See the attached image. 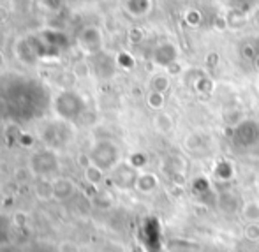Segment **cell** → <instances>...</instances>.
Instances as JSON below:
<instances>
[{"label":"cell","instance_id":"obj_1","mask_svg":"<svg viewBox=\"0 0 259 252\" xmlns=\"http://www.w3.org/2000/svg\"><path fill=\"white\" fill-rule=\"evenodd\" d=\"M72 192H74V182L69 180V178H58L53 180L52 184V198L57 201H64V199L71 198Z\"/></svg>","mask_w":259,"mask_h":252},{"label":"cell","instance_id":"obj_2","mask_svg":"<svg viewBox=\"0 0 259 252\" xmlns=\"http://www.w3.org/2000/svg\"><path fill=\"white\" fill-rule=\"evenodd\" d=\"M157 187V178L154 175H141L136 178V189L141 192H152Z\"/></svg>","mask_w":259,"mask_h":252},{"label":"cell","instance_id":"obj_3","mask_svg":"<svg viewBox=\"0 0 259 252\" xmlns=\"http://www.w3.org/2000/svg\"><path fill=\"white\" fill-rule=\"evenodd\" d=\"M11 240V219L0 214V245H6Z\"/></svg>","mask_w":259,"mask_h":252},{"label":"cell","instance_id":"obj_4","mask_svg":"<svg viewBox=\"0 0 259 252\" xmlns=\"http://www.w3.org/2000/svg\"><path fill=\"white\" fill-rule=\"evenodd\" d=\"M242 214H243V217L249 219V221H257L259 219V203L257 201H249L247 204H243Z\"/></svg>","mask_w":259,"mask_h":252},{"label":"cell","instance_id":"obj_5","mask_svg":"<svg viewBox=\"0 0 259 252\" xmlns=\"http://www.w3.org/2000/svg\"><path fill=\"white\" fill-rule=\"evenodd\" d=\"M85 177H87V180H89L90 184H92V185H96V184H99V182H101V178H103V171H101L99 167L92 166V167H89V170H87Z\"/></svg>","mask_w":259,"mask_h":252},{"label":"cell","instance_id":"obj_6","mask_svg":"<svg viewBox=\"0 0 259 252\" xmlns=\"http://www.w3.org/2000/svg\"><path fill=\"white\" fill-rule=\"evenodd\" d=\"M256 182H257V184H259V180H256Z\"/></svg>","mask_w":259,"mask_h":252}]
</instances>
